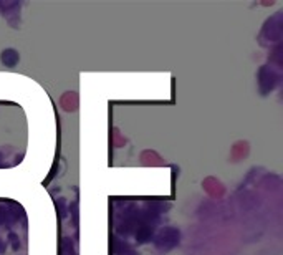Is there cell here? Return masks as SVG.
Segmentation results:
<instances>
[{"label":"cell","instance_id":"6da1fadb","mask_svg":"<svg viewBox=\"0 0 283 255\" xmlns=\"http://www.w3.org/2000/svg\"><path fill=\"white\" fill-rule=\"evenodd\" d=\"M179 240H180V232L177 229L164 227L158 235H156L154 245L159 252H169L179 244Z\"/></svg>","mask_w":283,"mask_h":255},{"label":"cell","instance_id":"7a4b0ae2","mask_svg":"<svg viewBox=\"0 0 283 255\" xmlns=\"http://www.w3.org/2000/svg\"><path fill=\"white\" fill-rule=\"evenodd\" d=\"M280 76L273 72V68L270 67H262L260 72H258V86H260L262 94H267L268 91H272L273 88L278 83Z\"/></svg>","mask_w":283,"mask_h":255},{"label":"cell","instance_id":"3957f363","mask_svg":"<svg viewBox=\"0 0 283 255\" xmlns=\"http://www.w3.org/2000/svg\"><path fill=\"white\" fill-rule=\"evenodd\" d=\"M280 20H281V12H278L273 19L267 20V23H265V27H263V35L272 41L280 40V37H281V22Z\"/></svg>","mask_w":283,"mask_h":255},{"label":"cell","instance_id":"277c9868","mask_svg":"<svg viewBox=\"0 0 283 255\" xmlns=\"http://www.w3.org/2000/svg\"><path fill=\"white\" fill-rule=\"evenodd\" d=\"M20 209V207H19ZM12 204V206H0V225H5V227H10L12 224H15L20 219L22 212Z\"/></svg>","mask_w":283,"mask_h":255},{"label":"cell","instance_id":"5b68a950","mask_svg":"<svg viewBox=\"0 0 283 255\" xmlns=\"http://www.w3.org/2000/svg\"><path fill=\"white\" fill-rule=\"evenodd\" d=\"M19 60H20L19 52L14 50V48H5L2 53H0V62L9 68H14L15 65L19 63Z\"/></svg>","mask_w":283,"mask_h":255},{"label":"cell","instance_id":"8992f818","mask_svg":"<svg viewBox=\"0 0 283 255\" xmlns=\"http://www.w3.org/2000/svg\"><path fill=\"white\" fill-rule=\"evenodd\" d=\"M10 240H12V245H14L15 250H19L20 248V242H19V237H17L15 234H10Z\"/></svg>","mask_w":283,"mask_h":255},{"label":"cell","instance_id":"52a82bcc","mask_svg":"<svg viewBox=\"0 0 283 255\" xmlns=\"http://www.w3.org/2000/svg\"><path fill=\"white\" fill-rule=\"evenodd\" d=\"M5 248H7V245H5V242L0 239V253H5Z\"/></svg>","mask_w":283,"mask_h":255}]
</instances>
